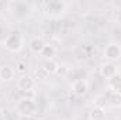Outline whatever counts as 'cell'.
<instances>
[{
    "instance_id": "cell-1",
    "label": "cell",
    "mask_w": 121,
    "mask_h": 120,
    "mask_svg": "<svg viewBox=\"0 0 121 120\" xmlns=\"http://www.w3.org/2000/svg\"><path fill=\"white\" fill-rule=\"evenodd\" d=\"M16 110L20 116L30 117V116H34L37 112V103L31 97H21L16 105Z\"/></svg>"
},
{
    "instance_id": "cell-2",
    "label": "cell",
    "mask_w": 121,
    "mask_h": 120,
    "mask_svg": "<svg viewBox=\"0 0 121 120\" xmlns=\"http://www.w3.org/2000/svg\"><path fill=\"white\" fill-rule=\"evenodd\" d=\"M4 48L10 52H18L23 48V37L18 32H11L4 38Z\"/></svg>"
},
{
    "instance_id": "cell-3",
    "label": "cell",
    "mask_w": 121,
    "mask_h": 120,
    "mask_svg": "<svg viewBox=\"0 0 121 120\" xmlns=\"http://www.w3.org/2000/svg\"><path fill=\"white\" fill-rule=\"evenodd\" d=\"M104 58L108 61H118L121 58V45L118 42H110L104 48Z\"/></svg>"
},
{
    "instance_id": "cell-4",
    "label": "cell",
    "mask_w": 121,
    "mask_h": 120,
    "mask_svg": "<svg viewBox=\"0 0 121 120\" xmlns=\"http://www.w3.org/2000/svg\"><path fill=\"white\" fill-rule=\"evenodd\" d=\"M34 86H35L34 78L30 76V75H23V76H20V79H18V82H17V88H18L20 92H23V93L32 92Z\"/></svg>"
},
{
    "instance_id": "cell-5",
    "label": "cell",
    "mask_w": 121,
    "mask_h": 120,
    "mask_svg": "<svg viewBox=\"0 0 121 120\" xmlns=\"http://www.w3.org/2000/svg\"><path fill=\"white\" fill-rule=\"evenodd\" d=\"M117 66L113 62H106L100 66V75L106 79H111L114 75H117Z\"/></svg>"
},
{
    "instance_id": "cell-6",
    "label": "cell",
    "mask_w": 121,
    "mask_h": 120,
    "mask_svg": "<svg viewBox=\"0 0 121 120\" xmlns=\"http://www.w3.org/2000/svg\"><path fill=\"white\" fill-rule=\"evenodd\" d=\"M72 89H73V92H75L78 96H83V95L87 93L89 85H87V82H86L85 79H76V81L72 83Z\"/></svg>"
},
{
    "instance_id": "cell-7",
    "label": "cell",
    "mask_w": 121,
    "mask_h": 120,
    "mask_svg": "<svg viewBox=\"0 0 121 120\" xmlns=\"http://www.w3.org/2000/svg\"><path fill=\"white\" fill-rule=\"evenodd\" d=\"M45 45H47V44H45V41H44L41 37H34L30 41V44H28L31 52H34V54H41Z\"/></svg>"
},
{
    "instance_id": "cell-8",
    "label": "cell",
    "mask_w": 121,
    "mask_h": 120,
    "mask_svg": "<svg viewBox=\"0 0 121 120\" xmlns=\"http://www.w3.org/2000/svg\"><path fill=\"white\" fill-rule=\"evenodd\" d=\"M65 7H66V4L62 3V1H49V3H47V10H48V13L52 14V16L60 14V13L65 10Z\"/></svg>"
},
{
    "instance_id": "cell-9",
    "label": "cell",
    "mask_w": 121,
    "mask_h": 120,
    "mask_svg": "<svg viewBox=\"0 0 121 120\" xmlns=\"http://www.w3.org/2000/svg\"><path fill=\"white\" fill-rule=\"evenodd\" d=\"M89 119L90 120H104L106 119V110L103 107H91L89 112Z\"/></svg>"
},
{
    "instance_id": "cell-10",
    "label": "cell",
    "mask_w": 121,
    "mask_h": 120,
    "mask_svg": "<svg viewBox=\"0 0 121 120\" xmlns=\"http://www.w3.org/2000/svg\"><path fill=\"white\" fill-rule=\"evenodd\" d=\"M14 78V69L9 65H4L0 68V79L7 82V81H11Z\"/></svg>"
},
{
    "instance_id": "cell-11",
    "label": "cell",
    "mask_w": 121,
    "mask_h": 120,
    "mask_svg": "<svg viewBox=\"0 0 121 120\" xmlns=\"http://www.w3.org/2000/svg\"><path fill=\"white\" fill-rule=\"evenodd\" d=\"M108 86L114 90V92L121 93V75L120 74H117L111 79H108Z\"/></svg>"
},
{
    "instance_id": "cell-12",
    "label": "cell",
    "mask_w": 121,
    "mask_h": 120,
    "mask_svg": "<svg viewBox=\"0 0 121 120\" xmlns=\"http://www.w3.org/2000/svg\"><path fill=\"white\" fill-rule=\"evenodd\" d=\"M41 55H42L44 58H47V61L48 60H54V57L56 55V48H55L54 45H51V44H47V45L44 47Z\"/></svg>"
},
{
    "instance_id": "cell-13",
    "label": "cell",
    "mask_w": 121,
    "mask_h": 120,
    "mask_svg": "<svg viewBox=\"0 0 121 120\" xmlns=\"http://www.w3.org/2000/svg\"><path fill=\"white\" fill-rule=\"evenodd\" d=\"M42 68H44V69L51 75V74H55V72L58 71V68H59V66H58V64H56L54 60H48L44 65H42Z\"/></svg>"
},
{
    "instance_id": "cell-14",
    "label": "cell",
    "mask_w": 121,
    "mask_h": 120,
    "mask_svg": "<svg viewBox=\"0 0 121 120\" xmlns=\"http://www.w3.org/2000/svg\"><path fill=\"white\" fill-rule=\"evenodd\" d=\"M108 103H110L113 107H121V93L113 92V93L108 96Z\"/></svg>"
},
{
    "instance_id": "cell-15",
    "label": "cell",
    "mask_w": 121,
    "mask_h": 120,
    "mask_svg": "<svg viewBox=\"0 0 121 120\" xmlns=\"http://www.w3.org/2000/svg\"><path fill=\"white\" fill-rule=\"evenodd\" d=\"M106 102H107V99H106V96H103V95H97V96H94V99H93V103H94L96 107H103V109H104Z\"/></svg>"
},
{
    "instance_id": "cell-16",
    "label": "cell",
    "mask_w": 121,
    "mask_h": 120,
    "mask_svg": "<svg viewBox=\"0 0 121 120\" xmlns=\"http://www.w3.org/2000/svg\"><path fill=\"white\" fill-rule=\"evenodd\" d=\"M16 72H17V74H20L21 76H23V75H26V74H27V64H26V62H23V61L17 62V65H16Z\"/></svg>"
},
{
    "instance_id": "cell-17",
    "label": "cell",
    "mask_w": 121,
    "mask_h": 120,
    "mask_svg": "<svg viewBox=\"0 0 121 120\" xmlns=\"http://www.w3.org/2000/svg\"><path fill=\"white\" fill-rule=\"evenodd\" d=\"M35 74H37V78L41 79V81H44V79H47V78L49 76V74H48L44 68H38V69L35 71Z\"/></svg>"
},
{
    "instance_id": "cell-18",
    "label": "cell",
    "mask_w": 121,
    "mask_h": 120,
    "mask_svg": "<svg viewBox=\"0 0 121 120\" xmlns=\"http://www.w3.org/2000/svg\"><path fill=\"white\" fill-rule=\"evenodd\" d=\"M0 120H1V119H0Z\"/></svg>"
}]
</instances>
